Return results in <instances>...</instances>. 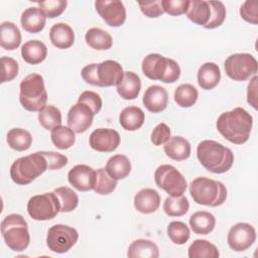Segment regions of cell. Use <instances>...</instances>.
<instances>
[{
    "label": "cell",
    "instance_id": "1",
    "mask_svg": "<svg viewBox=\"0 0 258 258\" xmlns=\"http://www.w3.org/2000/svg\"><path fill=\"white\" fill-rule=\"evenodd\" d=\"M219 133L231 143L241 145L248 141L253 126V118L245 109L236 107L222 113L216 123Z\"/></svg>",
    "mask_w": 258,
    "mask_h": 258
},
{
    "label": "cell",
    "instance_id": "2",
    "mask_svg": "<svg viewBox=\"0 0 258 258\" xmlns=\"http://www.w3.org/2000/svg\"><path fill=\"white\" fill-rule=\"evenodd\" d=\"M197 157L200 163L210 172L224 173L233 165L232 150L215 140H203L197 147Z\"/></svg>",
    "mask_w": 258,
    "mask_h": 258
},
{
    "label": "cell",
    "instance_id": "3",
    "mask_svg": "<svg viewBox=\"0 0 258 258\" xmlns=\"http://www.w3.org/2000/svg\"><path fill=\"white\" fill-rule=\"evenodd\" d=\"M83 80L90 85L97 87L117 86L123 76L122 66L113 59H107L100 63H90L81 72Z\"/></svg>",
    "mask_w": 258,
    "mask_h": 258
},
{
    "label": "cell",
    "instance_id": "4",
    "mask_svg": "<svg viewBox=\"0 0 258 258\" xmlns=\"http://www.w3.org/2000/svg\"><path fill=\"white\" fill-rule=\"evenodd\" d=\"M189 194L195 203L208 207H219L227 199V188L223 182L200 176L189 184Z\"/></svg>",
    "mask_w": 258,
    "mask_h": 258
},
{
    "label": "cell",
    "instance_id": "5",
    "mask_svg": "<svg viewBox=\"0 0 258 258\" xmlns=\"http://www.w3.org/2000/svg\"><path fill=\"white\" fill-rule=\"evenodd\" d=\"M47 169V161L39 151L16 159L10 167V177L16 184L26 185Z\"/></svg>",
    "mask_w": 258,
    "mask_h": 258
},
{
    "label": "cell",
    "instance_id": "6",
    "mask_svg": "<svg viewBox=\"0 0 258 258\" xmlns=\"http://www.w3.org/2000/svg\"><path fill=\"white\" fill-rule=\"evenodd\" d=\"M19 101L21 106L30 112H39L46 106L47 93L43 78L36 73L26 76L19 86Z\"/></svg>",
    "mask_w": 258,
    "mask_h": 258
},
{
    "label": "cell",
    "instance_id": "7",
    "mask_svg": "<svg viewBox=\"0 0 258 258\" xmlns=\"http://www.w3.org/2000/svg\"><path fill=\"white\" fill-rule=\"evenodd\" d=\"M1 234L5 244L15 252L24 251L30 242L27 222L19 214L7 215L1 222Z\"/></svg>",
    "mask_w": 258,
    "mask_h": 258
},
{
    "label": "cell",
    "instance_id": "8",
    "mask_svg": "<svg viewBox=\"0 0 258 258\" xmlns=\"http://www.w3.org/2000/svg\"><path fill=\"white\" fill-rule=\"evenodd\" d=\"M154 180L156 185L169 197L182 196L187 187L185 177L170 164L159 165L154 172Z\"/></svg>",
    "mask_w": 258,
    "mask_h": 258
},
{
    "label": "cell",
    "instance_id": "9",
    "mask_svg": "<svg viewBox=\"0 0 258 258\" xmlns=\"http://www.w3.org/2000/svg\"><path fill=\"white\" fill-rule=\"evenodd\" d=\"M59 212V202L53 191L33 196L27 203V213L35 221L51 220Z\"/></svg>",
    "mask_w": 258,
    "mask_h": 258
},
{
    "label": "cell",
    "instance_id": "10",
    "mask_svg": "<svg viewBox=\"0 0 258 258\" xmlns=\"http://www.w3.org/2000/svg\"><path fill=\"white\" fill-rule=\"evenodd\" d=\"M227 76L238 82L248 80L257 73V60L250 53H234L225 60Z\"/></svg>",
    "mask_w": 258,
    "mask_h": 258
},
{
    "label": "cell",
    "instance_id": "11",
    "mask_svg": "<svg viewBox=\"0 0 258 258\" xmlns=\"http://www.w3.org/2000/svg\"><path fill=\"white\" fill-rule=\"evenodd\" d=\"M79 239L78 231L70 226L56 224L50 227L46 235V245L54 253L62 254L69 252Z\"/></svg>",
    "mask_w": 258,
    "mask_h": 258
},
{
    "label": "cell",
    "instance_id": "12",
    "mask_svg": "<svg viewBox=\"0 0 258 258\" xmlns=\"http://www.w3.org/2000/svg\"><path fill=\"white\" fill-rule=\"evenodd\" d=\"M256 240V231L248 223H237L228 232L227 242L229 247L236 252H243L249 249Z\"/></svg>",
    "mask_w": 258,
    "mask_h": 258
},
{
    "label": "cell",
    "instance_id": "13",
    "mask_svg": "<svg viewBox=\"0 0 258 258\" xmlns=\"http://www.w3.org/2000/svg\"><path fill=\"white\" fill-rule=\"evenodd\" d=\"M95 7L98 14L109 26L119 27L124 24L126 20V9L121 1H96Z\"/></svg>",
    "mask_w": 258,
    "mask_h": 258
},
{
    "label": "cell",
    "instance_id": "14",
    "mask_svg": "<svg viewBox=\"0 0 258 258\" xmlns=\"http://www.w3.org/2000/svg\"><path fill=\"white\" fill-rule=\"evenodd\" d=\"M120 134L111 128H98L89 137L90 146L99 152H113L120 145Z\"/></svg>",
    "mask_w": 258,
    "mask_h": 258
},
{
    "label": "cell",
    "instance_id": "15",
    "mask_svg": "<svg viewBox=\"0 0 258 258\" xmlns=\"http://www.w3.org/2000/svg\"><path fill=\"white\" fill-rule=\"evenodd\" d=\"M94 116V113L87 105L77 103L69 110L68 126L75 133H84L91 127Z\"/></svg>",
    "mask_w": 258,
    "mask_h": 258
},
{
    "label": "cell",
    "instance_id": "16",
    "mask_svg": "<svg viewBox=\"0 0 258 258\" xmlns=\"http://www.w3.org/2000/svg\"><path fill=\"white\" fill-rule=\"evenodd\" d=\"M69 182L80 191L94 189L96 182V170L87 164H77L68 173Z\"/></svg>",
    "mask_w": 258,
    "mask_h": 258
},
{
    "label": "cell",
    "instance_id": "17",
    "mask_svg": "<svg viewBox=\"0 0 258 258\" xmlns=\"http://www.w3.org/2000/svg\"><path fill=\"white\" fill-rule=\"evenodd\" d=\"M168 58L159 53H150L142 60V72L145 77L153 81H162L167 69Z\"/></svg>",
    "mask_w": 258,
    "mask_h": 258
},
{
    "label": "cell",
    "instance_id": "18",
    "mask_svg": "<svg viewBox=\"0 0 258 258\" xmlns=\"http://www.w3.org/2000/svg\"><path fill=\"white\" fill-rule=\"evenodd\" d=\"M144 107L152 113L163 111L168 104L167 91L158 85H152L146 89L142 99Z\"/></svg>",
    "mask_w": 258,
    "mask_h": 258
},
{
    "label": "cell",
    "instance_id": "19",
    "mask_svg": "<svg viewBox=\"0 0 258 258\" xmlns=\"http://www.w3.org/2000/svg\"><path fill=\"white\" fill-rule=\"evenodd\" d=\"M160 206V196L153 188H142L134 197V207L141 214H152Z\"/></svg>",
    "mask_w": 258,
    "mask_h": 258
},
{
    "label": "cell",
    "instance_id": "20",
    "mask_svg": "<svg viewBox=\"0 0 258 258\" xmlns=\"http://www.w3.org/2000/svg\"><path fill=\"white\" fill-rule=\"evenodd\" d=\"M49 39L56 48L67 49L75 42V32L69 24L58 22L51 26L49 30Z\"/></svg>",
    "mask_w": 258,
    "mask_h": 258
},
{
    "label": "cell",
    "instance_id": "21",
    "mask_svg": "<svg viewBox=\"0 0 258 258\" xmlns=\"http://www.w3.org/2000/svg\"><path fill=\"white\" fill-rule=\"evenodd\" d=\"M20 23L25 31L29 33H38L45 26L46 16L39 7H29L22 12Z\"/></svg>",
    "mask_w": 258,
    "mask_h": 258
},
{
    "label": "cell",
    "instance_id": "22",
    "mask_svg": "<svg viewBox=\"0 0 258 258\" xmlns=\"http://www.w3.org/2000/svg\"><path fill=\"white\" fill-rule=\"evenodd\" d=\"M117 93L124 100H134L140 93L141 80L133 72H124L121 82L116 86Z\"/></svg>",
    "mask_w": 258,
    "mask_h": 258
},
{
    "label": "cell",
    "instance_id": "23",
    "mask_svg": "<svg viewBox=\"0 0 258 258\" xmlns=\"http://www.w3.org/2000/svg\"><path fill=\"white\" fill-rule=\"evenodd\" d=\"M163 150L170 159L182 161L190 155V143L181 136H173L164 144Z\"/></svg>",
    "mask_w": 258,
    "mask_h": 258
},
{
    "label": "cell",
    "instance_id": "24",
    "mask_svg": "<svg viewBox=\"0 0 258 258\" xmlns=\"http://www.w3.org/2000/svg\"><path fill=\"white\" fill-rule=\"evenodd\" d=\"M47 55L46 45L37 39L26 41L21 46V56L29 64H38L42 62Z\"/></svg>",
    "mask_w": 258,
    "mask_h": 258
},
{
    "label": "cell",
    "instance_id": "25",
    "mask_svg": "<svg viewBox=\"0 0 258 258\" xmlns=\"http://www.w3.org/2000/svg\"><path fill=\"white\" fill-rule=\"evenodd\" d=\"M221 80V71L215 62H205L198 71V83L204 90H212Z\"/></svg>",
    "mask_w": 258,
    "mask_h": 258
},
{
    "label": "cell",
    "instance_id": "26",
    "mask_svg": "<svg viewBox=\"0 0 258 258\" xmlns=\"http://www.w3.org/2000/svg\"><path fill=\"white\" fill-rule=\"evenodd\" d=\"M145 114L139 107L129 106L124 108L119 115L120 125L127 131H136L144 123Z\"/></svg>",
    "mask_w": 258,
    "mask_h": 258
},
{
    "label": "cell",
    "instance_id": "27",
    "mask_svg": "<svg viewBox=\"0 0 258 258\" xmlns=\"http://www.w3.org/2000/svg\"><path fill=\"white\" fill-rule=\"evenodd\" d=\"M21 43L19 28L10 21H4L0 26V45L5 50H14Z\"/></svg>",
    "mask_w": 258,
    "mask_h": 258
},
{
    "label": "cell",
    "instance_id": "28",
    "mask_svg": "<svg viewBox=\"0 0 258 258\" xmlns=\"http://www.w3.org/2000/svg\"><path fill=\"white\" fill-rule=\"evenodd\" d=\"M108 174L115 180L127 177L131 171V162L124 154H116L111 156L105 166Z\"/></svg>",
    "mask_w": 258,
    "mask_h": 258
},
{
    "label": "cell",
    "instance_id": "29",
    "mask_svg": "<svg viewBox=\"0 0 258 258\" xmlns=\"http://www.w3.org/2000/svg\"><path fill=\"white\" fill-rule=\"evenodd\" d=\"M189 226L195 234L208 235L216 226V218L213 214L206 211L194 213L189 218Z\"/></svg>",
    "mask_w": 258,
    "mask_h": 258
},
{
    "label": "cell",
    "instance_id": "30",
    "mask_svg": "<svg viewBox=\"0 0 258 258\" xmlns=\"http://www.w3.org/2000/svg\"><path fill=\"white\" fill-rule=\"evenodd\" d=\"M127 256L129 258H157L159 256V249L150 240L137 239L130 244Z\"/></svg>",
    "mask_w": 258,
    "mask_h": 258
},
{
    "label": "cell",
    "instance_id": "31",
    "mask_svg": "<svg viewBox=\"0 0 258 258\" xmlns=\"http://www.w3.org/2000/svg\"><path fill=\"white\" fill-rule=\"evenodd\" d=\"M86 43L96 50H108L113 45V38L109 32L99 27L90 28L85 34Z\"/></svg>",
    "mask_w": 258,
    "mask_h": 258
},
{
    "label": "cell",
    "instance_id": "32",
    "mask_svg": "<svg viewBox=\"0 0 258 258\" xmlns=\"http://www.w3.org/2000/svg\"><path fill=\"white\" fill-rule=\"evenodd\" d=\"M187 18L198 25L205 26L210 19L211 9L208 1L194 0L189 1L188 8L186 10Z\"/></svg>",
    "mask_w": 258,
    "mask_h": 258
},
{
    "label": "cell",
    "instance_id": "33",
    "mask_svg": "<svg viewBox=\"0 0 258 258\" xmlns=\"http://www.w3.org/2000/svg\"><path fill=\"white\" fill-rule=\"evenodd\" d=\"M6 141L9 147L13 150L25 151L32 143V136L25 129L13 128L8 131Z\"/></svg>",
    "mask_w": 258,
    "mask_h": 258
},
{
    "label": "cell",
    "instance_id": "34",
    "mask_svg": "<svg viewBox=\"0 0 258 258\" xmlns=\"http://www.w3.org/2000/svg\"><path fill=\"white\" fill-rule=\"evenodd\" d=\"M187 256L189 258H218L220 253L218 248L211 242L197 239L188 247Z\"/></svg>",
    "mask_w": 258,
    "mask_h": 258
},
{
    "label": "cell",
    "instance_id": "35",
    "mask_svg": "<svg viewBox=\"0 0 258 258\" xmlns=\"http://www.w3.org/2000/svg\"><path fill=\"white\" fill-rule=\"evenodd\" d=\"M50 138L53 145L61 150L71 148L76 141L75 132L68 126H57L51 130Z\"/></svg>",
    "mask_w": 258,
    "mask_h": 258
},
{
    "label": "cell",
    "instance_id": "36",
    "mask_svg": "<svg viewBox=\"0 0 258 258\" xmlns=\"http://www.w3.org/2000/svg\"><path fill=\"white\" fill-rule=\"evenodd\" d=\"M198 97V90L190 84H181L174 91V101L182 108H189L194 106Z\"/></svg>",
    "mask_w": 258,
    "mask_h": 258
},
{
    "label": "cell",
    "instance_id": "37",
    "mask_svg": "<svg viewBox=\"0 0 258 258\" xmlns=\"http://www.w3.org/2000/svg\"><path fill=\"white\" fill-rule=\"evenodd\" d=\"M38 122L46 130H52L61 125V113L58 108L46 105L38 112Z\"/></svg>",
    "mask_w": 258,
    "mask_h": 258
},
{
    "label": "cell",
    "instance_id": "38",
    "mask_svg": "<svg viewBox=\"0 0 258 258\" xmlns=\"http://www.w3.org/2000/svg\"><path fill=\"white\" fill-rule=\"evenodd\" d=\"M189 203L185 196L168 197L163 203V211L169 217H181L188 212Z\"/></svg>",
    "mask_w": 258,
    "mask_h": 258
},
{
    "label": "cell",
    "instance_id": "39",
    "mask_svg": "<svg viewBox=\"0 0 258 258\" xmlns=\"http://www.w3.org/2000/svg\"><path fill=\"white\" fill-rule=\"evenodd\" d=\"M53 192L58 199L61 213L72 212L78 207L79 197L72 188L68 186H59L56 187Z\"/></svg>",
    "mask_w": 258,
    "mask_h": 258
},
{
    "label": "cell",
    "instance_id": "40",
    "mask_svg": "<svg viewBox=\"0 0 258 258\" xmlns=\"http://www.w3.org/2000/svg\"><path fill=\"white\" fill-rule=\"evenodd\" d=\"M167 235L172 243L183 245L190 237L188 227L180 221H172L167 226Z\"/></svg>",
    "mask_w": 258,
    "mask_h": 258
},
{
    "label": "cell",
    "instance_id": "41",
    "mask_svg": "<svg viewBox=\"0 0 258 258\" xmlns=\"http://www.w3.org/2000/svg\"><path fill=\"white\" fill-rule=\"evenodd\" d=\"M117 186V180L112 178L105 168H99L96 170V182L94 190L99 195H109L115 190Z\"/></svg>",
    "mask_w": 258,
    "mask_h": 258
},
{
    "label": "cell",
    "instance_id": "42",
    "mask_svg": "<svg viewBox=\"0 0 258 258\" xmlns=\"http://www.w3.org/2000/svg\"><path fill=\"white\" fill-rule=\"evenodd\" d=\"M210 9H211V16L209 22L204 26L207 29H214L221 26L225 19H226V7L221 1H208Z\"/></svg>",
    "mask_w": 258,
    "mask_h": 258
},
{
    "label": "cell",
    "instance_id": "43",
    "mask_svg": "<svg viewBox=\"0 0 258 258\" xmlns=\"http://www.w3.org/2000/svg\"><path fill=\"white\" fill-rule=\"evenodd\" d=\"M68 2L66 0H48L39 2V9L48 18H55L59 16L67 8Z\"/></svg>",
    "mask_w": 258,
    "mask_h": 258
},
{
    "label": "cell",
    "instance_id": "44",
    "mask_svg": "<svg viewBox=\"0 0 258 258\" xmlns=\"http://www.w3.org/2000/svg\"><path fill=\"white\" fill-rule=\"evenodd\" d=\"M1 69H2V77L1 83H7L14 80L19 71V67L17 61L9 56H2L1 57Z\"/></svg>",
    "mask_w": 258,
    "mask_h": 258
},
{
    "label": "cell",
    "instance_id": "45",
    "mask_svg": "<svg viewBox=\"0 0 258 258\" xmlns=\"http://www.w3.org/2000/svg\"><path fill=\"white\" fill-rule=\"evenodd\" d=\"M78 103L87 105L92 110L94 115H97L101 111L102 105H103L100 95L93 91H84L80 95L78 99Z\"/></svg>",
    "mask_w": 258,
    "mask_h": 258
},
{
    "label": "cell",
    "instance_id": "46",
    "mask_svg": "<svg viewBox=\"0 0 258 258\" xmlns=\"http://www.w3.org/2000/svg\"><path fill=\"white\" fill-rule=\"evenodd\" d=\"M241 17L251 23L256 25L258 23V1L257 0H247L240 8Z\"/></svg>",
    "mask_w": 258,
    "mask_h": 258
},
{
    "label": "cell",
    "instance_id": "47",
    "mask_svg": "<svg viewBox=\"0 0 258 258\" xmlns=\"http://www.w3.org/2000/svg\"><path fill=\"white\" fill-rule=\"evenodd\" d=\"M189 1L187 0H162L164 12L171 16H178L186 13Z\"/></svg>",
    "mask_w": 258,
    "mask_h": 258
},
{
    "label": "cell",
    "instance_id": "48",
    "mask_svg": "<svg viewBox=\"0 0 258 258\" xmlns=\"http://www.w3.org/2000/svg\"><path fill=\"white\" fill-rule=\"evenodd\" d=\"M171 131L169 127L165 123H159L154 127V129L151 132L150 140L155 146H160L162 144H165L170 139Z\"/></svg>",
    "mask_w": 258,
    "mask_h": 258
},
{
    "label": "cell",
    "instance_id": "49",
    "mask_svg": "<svg viewBox=\"0 0 258 258\" xmlns=\"http://www.w3.org/2000/svg\"><path fill=\"white\" fill-rule=\"evenodd\" d=\"M141 12L149 18H157L164 13L162 0L149 1V2H138Z\"/></svg>",
    "mask_w": 258,
    "mask_h": 258
},
{
    "label": "cell",
    "instance_id": "50",
    "mask_svg": "<svg viewBox=\"0 0 258 258\" xmlns=\"http://www.w3.org/2000/svg\"><path fill=\"white\" fill-rule=\"evenodd\" d=\"M40 152L46 159L49 170H57L68 164V161H69L68 157L63 154H60L58 152H53V151H49V152L40 151Z\"/></svg>",
    "mask_w": 258,
    "mask_h": 258
},
{
    "label": "cell",
    "instance_id": "51",
    "mask_svg": "<svg viewBox=\"0 0 258 258\" xmlns=\"http://www.w3.org/2000/svg\"><path fill=\"white\" fill-rule=\"evenodd\" d=\"M179 76H180V68L178 63L175 60L168 58L166 73L161 82L165 84H172L179 79Z\"/></svg>",
    "mask_w": 258,
    "mask_h": 258
},
{
    "label": "cell",
    "instance_id": "52",
    "mask_svg": "<svg viewBox=\"0 0 258 258\" xmlns=\"http://www.w3.org/2000/svg\"><path fill=\"white\" fill-rule=\"evenodd\" d=\"M257 76H253L247 87V102L254 109H257Z\"/></svg>",
    "mask_w": 258,
    "mask_h": 258
}]
</instances>
